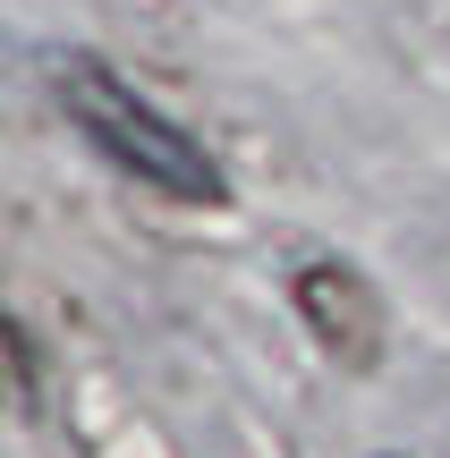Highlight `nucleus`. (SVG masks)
I'll use <instances>...</instances> for the list:
<instances>
[{"instance_id":"nucleus-3","label":"nucleus","mask_w":450,"mask_h":458,"mask_svg":"<svg viewBox=\"0 0 450 458\" xmlns=\"http://www.w3.org/2000/svg\"><path fill=\"white\" fill-rule=\"evenodd\" d=\"M9 365H17V408H34L43 382H34V340H26V323H9Z\"/></svg>"},{"instance_id":"nucleus-1","label":"nucleus","mask_w":450,"mask_h":458,"mask_svg":"<svg viewBox=\"0 0 450 458\" xmlns=\"http://www.w3.org/2000/svg\"><path fill=\"white\" fill-rule=\"evenodd\" d=\"M60 77V111L77 119L85 136H94L102 153H111L128 179H145V187H162V196H179V204H221L230 196V179H221V162L196 145V136L179 128V119H162L145 94H136L128 77H111L102 60H60L51 68Z\"/></svg>"},{"instance_id":"nucleus-2","label":"nucleus","mask_w":450,"mask_h":458,"mask_svg":"<svg viewBox=\"0 0 450 458\" xmlns=\"http://www.w3.org/2000/svg\"><path fill=\"white\" fill-rule=\"evenodd\" d=\"M289 297H298V323L315 331V348H323L332 365L366 374V365L383 357L391 314H383V297H374V280H366V272H349V263H306Z\"/></svg>"}]
</instances>
